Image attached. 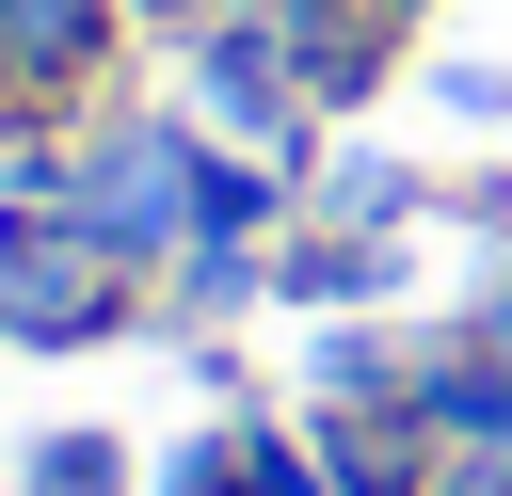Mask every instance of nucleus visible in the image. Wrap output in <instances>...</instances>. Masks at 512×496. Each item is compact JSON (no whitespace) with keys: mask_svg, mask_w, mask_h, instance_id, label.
I'll list each match as a JSON object with an SVG mask.
<instances>
[{"mask_svg":"<svg viewBox=\"0 0 512 496\" xmlns=\"http://www.w3.org/2000/svg\"><path fill=\"white\" fill-rule=\"evenodd\" d=\"M192 64H208V96H224V128H256V144H288V80H272V48H256V32H208Z\"/></svg>","mask_w":512,"mask_h":496,"instance_id":"f257e3e1","label":"nucleus"},{"mask_svg":"<svg viewBox=\"0 0 512 496\" xmlns=\"http://www.w3.org/2000/svg\"><path fill=\"white\" fill-rule=\"evenodd\" d=\"M96 32V0H0V64H64Z\"/></svg>","mask_w":512,"mask_h":496,"instance_id":"f03ea898","label":"nucleus"},{"mask_svg":"<svg viewBox=\"0 0 512 496\" xmlns=\"http://www.w3.org/2000/svg\"><path fill=\"white\" fill-rule=\"evenodd\" d=\"M48 496H112V448H96V432H64V464H48Z\"/></svg>","mask_w":512,"mask_h":496,"instance_id":"7ed1b4c3","label":"nucleus"},{"mask_svg":"<svg viewBox=\"0 0 512 496\" xmlns=\"http://www.w3.org/2000/svg\"><path fill=\"white\" fill-rule=\"evenodd\" d=\"M432 496H512V448H464V464H448Z\"/></svg>","mask_w":512,"mask_h":496,"instance_id":"20e7f679","label":"nucleus"},{"mask_svg":"<svg viewBox=\"0 0 512 496\" xmlns=\"http://www.w3.org/2000/svg\"><path fill=\"white\" fill-rule=\"evenodd\" d=\"M480 336H512V272H496V320H480Z\"/></svg>","mask_w":512,"mask_h":496,"instance_id":"39448f33","label":"nucleus"}]
</instances>
